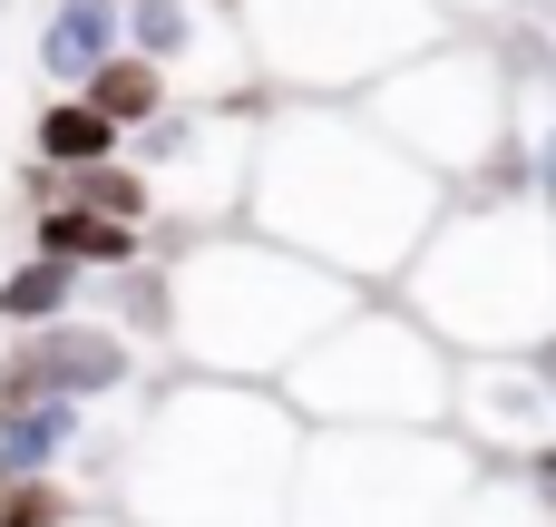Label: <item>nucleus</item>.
<instances>
[{
  "mask_svg": "<svg viewBox=\"0 0 556 527\" xmlns=\"http://www.w3.org/2000/svg\"><path fill=\"white\" fill-rule=\"evenodd\" d=\"M450 215V186L391 147V127L352 98H274L254 147V205L244 225L313 254L352 293H391L430 225Z\"/></svg>",
  "mask_w": 556,
  "mask_h": 527,
  "instance_id": "obj_1",
  "label": "nucleus"
},
{
  "mask_svg": "<svg viewBox=\"0 0 556 527\" xmlns=\"http://www.w3.org/2000/svg\"><path fill=\"white\" fill-rule=\"evenodd\" d=\"M303 450H313V430L283 391L176 372L147 391V421L117 450V518L127 527H293Z\"/></svg>",
  "mask_w": 556,
  "mask_h": 527,
  "instance_id": "obj_2",
  "label": "nucleus"
},
{
  "mask_svg": "<svg viewBox=\"0 0 556 527\" xmlns=\"http://www.w3.org/2000/svg\"><path fill=\"white\" fill-rule=\"evenodd\" d=\"M166 284H176V372L254 381V391H283L293 362L362 303L342 274H323L313 254H293L254 225L186 235L166 254Z\"/></svg>",
  "mask_w": 556,
  "mask_h": 527,
  "instance_id": "obj_3",
  "label": "nucleus"
},
{
  "mask_svg": "<svg viewBox=\"0 0 556 527\" xmlns=\"http://www.w3.org/2000/svg\"><path fill=\"white\" fill-rule=\"evenodd\" d=\"M459 362H528L556 342V225L538 196H459L391 284Z\"/></svg>",
  "mask_w": 556,
  "mask_h": 527,
  "instance_id": "obj_4",
  "label": "nucleus"
},
{
  "mask_svg": "<svg viewBox=\"0 0 556 527\" xmlns=\"http://www.w3.org/2000/svg\"><path fill=\"white\" fill-rule=\"evenodd\" d=\"M401 156H420L440 186L459 176L469 196H528V108H518V78L489 39H440L420 49L410 68H391L371 98H362Z\"/></svg>",
  "mask_w": 556,
  "mask_h": 527,
  "instance_id": "obj_5",
  "label": "nucleus"
},
{
  "mask_svg": "<svg viewBox=\"0 0 556 527\" xmlns=\"http://www.w3.org/2000/svg\"><path fill=\"white\" fill-rule=\"evenodd\" d=\"M450 391L459 352L401 293H362L283 381L303 430H450Z\"/></svg>",
  "mask_w": 556,
  "mask_h": 527,
  "instance_id": "obj_6",
  "label": "nucleus"
},
{
  "mask_svg": "<svg viewBox=\"0 0 556 527\" xmlns=\"http://www.w3.org/2000/svg\"><path fill=\"white\" fill-rule=\"evenodd\" d=\"M254 78L274 98H371L391 68L450 39L440 0H235Z\"/></svg>",
  "mask_w": 556,
  "mask_h": 527,
  "instance_id": "obj_7",
  "label": "nucleus"
},
{
  "mask_svg": "<svg viewBox=\"0 0 556 527\" xmlns=\"http://www.w3.org/2000/svg\"><path fill=\"white\" fill-rule=\"evenodd\" d=\"M469 489L479 460L450 430H313L293 527H450Z\"/></svg>",
  "mask_w": 556,
  "mask_h": 527,
  "instance_id": "obj_8",
  "label": "nucleus"
},
{
  "mask_svg": "<svg viewBox=\"0 0 556 527\" xmlns=\"http://www.w3.org/2000/svg\"><path fill=\"white\" fill-rule=\"evenodd\" d=\"M264 117H274V108H166L156 127H137L127 156H137L147 186H156V225H186V235L244 225ZM186 235H176V244H186Z\"/></svg>",
  "mask_w": 556,
  "mask_h": 527,
  "instance_id": "obj_9",
  "label": "nucleus"
},
{
  "mask_svg": "<svg viewBox=\"0 0 556 527\" xmlns=\"http://www.w3.org/2000/svg\"><path fill=\"white\" fill-rule=\"evenodd\" d=\"M137 352H147V342H127L108 313H68V323H49V332H20V342L0 352V411H20V401H78V411L127 401V391L147 381Z\"/></svg>",
  "mask_w": 556,
  "mask_h": 527,
  "instance_id": "obj_10",
  "label": "nucleus"
},
{
  "mask_svg": "<svg viewBox=\"0 0 556 527\" xmlns=\"http://www.w3.org/2000/svg\"><path fill=\"white\" fill-rule=\"evenodd\" d=\"M450 440H469L479 469H538L556 450V372L538 352L528 362H459Z\"/></svg>",
  "mask_w": 556,
  "mask_h": 527,
  "instance_id": "obj_11",
  "label": "nucleus"
},
{
  "mask_svg": "<svg viewBox=\"0 0 556 527\" xmlns=\"http://www.w3.org/2000/svg\"><path fill=\"white\" fill-rule=\"evenodd\" d=\"M117 49H127V0H49V20H39V68H49L59 98H78Z\"/></svg>",
  "mask_w": 556,
  "mask_h": 527,
  "instance_id": "obj_12",
  "label": "nucleus"
},
{
  "mask_svg": "<svg viewBox=\"0 0 556 527\" xmlns=\"http://www.w3.org/2000/svg\"><path fill=\"white\" fill-rule=\"evenodd\" d=\"M88 450V411L78 401H20L0 411V479H59Z\"/></svg>",
  "mask_w": 556,
  "mask_h": 527,
  "instance_id": "obj_13",
  "label": "nucleus"
},
{
  "mask_svg": "<svg viewBox=\"0 0 556 527\" xmlns=\"http://www.w3.org/2000/svg\"><path fill=\"white\" fill-rule=\"evenodd\" d=\"M29 254L78 264V274H127V264H147V235L108 225V215H78V205H39V244Z\"/></svg>",
  "mask_w": 556,
  "mask_h": 527,
  "instance_id": "obj_14",
  "label": "nucleus"
},
{
  "mask_svg": "<svg viewBox=\"0 0 556 527\" xmlns=\"http://www.w3.org/2000/svg\"><path fill=\"white\" fill-rule=\"evenodd\" d=\"M29 156H39L49 176H78V166L127 156V127H117V117H98L88 98H49V108H39V127H29Z\"/></svg>",
  "mask_w": 556,
  "mask_h": 527,
  "instance_id": "obj_15",
  "label": "nucleus"
},
{
  "mask_svg": "<svg viewBox=\"0 0 556 527\" xmlns=\"http://www.w3.org/2000/svg\"><path fill=\"white\" fill-rule=\"evenodd\" d=\"M68 313H88V274H78V264L29 254V264L0 274V323H10V332H49V323H68Z\"/></svg>",
  "mask_w": 556,
  "mask_h": 527,
  "instance_id": "obj_16",
  "label": "nucleus"
},
{
  "mask_svg": "<svg viewBox=\"0 0 556 527\" xmlns=\"http://www.w3.org/2000/svg\"><path fill=\"white\" fill-rule=\"evenodd\" d=\"M78 98H88L98 117H117V127L137 137V127H156V117L176 108V78H166L156 59H137V49H117V59H108V68H98V78H88Z\"/></svg>",
  "mask_w": 556,
  "mask_h": 527,
  "instance_id": "obj_17",
  "label": "nucleus"
},
{
  "mask_svg": "<svg viewBox=\"0 0 556 527\" xmlns=\"http://www.w3.org/2000/svg\"><path fill=\"white\" fill-rule=\"evenodd\" d=\"M59 205H78V215H108V225H156V186H147V166L137 156H108V166H78V176H59Z\"/></svg>",
  "mask_w": 556,
  "mask_h": 527,
  "instance_id": "obj_18",
  "label": "nucleus"
},
{
  "mask_svg": "<svg viewBox=\"0 0 556 527\" xmlns=\"http://www.w3.org/2000/svg\"><path fill=\"white\" fill-rule=\"evenodd\" d=\"M450 527H556L528 489V469H479V489L450 509Z\"/></svg>",
  "mask_w": 556,
  "mask_h": 527,
  "instance_id": "obj_19",
  "label": "nucleus"
},
{
  "mask_svg": "<svg viewBox=\"0 0 556 527\" xmlns=\"http://www.w3.org/2000/svg\"><path fill=\"white\" fill-rule=\"evenodd\" d=\"M98 509H78L59 479H0V527H88Z\"/></svg>",
  "mask_w": 556,
  "mask_h": 527,
  "instance_id": "obj_20",
  "label": "nucleus"
},
{
  "mask_svg": "<svg viewBox=\"0 0 556 527\" xmlns=\"http://www.w3.org/2000/svg\"><path fill=\"white\" fill-rule=\"evenodd\" d=\"M508 10H518L528 29H547V39H556V0H508Z\"/></svg>",
  "mask_w": 556,
  "mask_h": 527,
  "instance_id": "obj_21",
  "label": "nucleus"
},
{
  "mask_svg": "<svg viewBox=\"0 0 556 527\" xmlns=\"http://www.w3.org/2000/svg\"><path fill=\"white\" fill-rule=\"evenodd\" d=\"M88 527H127V518H88Z\"/></svg>",
  "mask_w": 556,
  "mask_h": 527,
  "instance_id": "obj_22",
  "label": "nucleus"
},
{
  "mask_svg": "<svg viewBox=\"0 0 556 527\" xmlns=\"http://www.w3.org/2000/svg\"><path fill=\"white\" fill-rule=\"evenodd\" d=\"M440 10H450V0H440ZM469 10H479V0H469Z\"/></svg>",
  "mask_w": 556,
  "mask_h": 527,
  "instance_id": "obj_23",
  "label": "nucleus"
}]
</instances>
